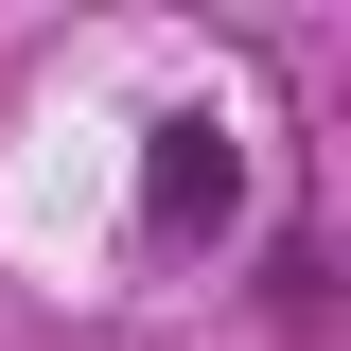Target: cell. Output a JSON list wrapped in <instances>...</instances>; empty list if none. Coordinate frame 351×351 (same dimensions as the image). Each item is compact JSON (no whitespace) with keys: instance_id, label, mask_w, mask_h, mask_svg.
I'll return each instance as SVG.
<instances>
[{"instance_id":"cell-1","label":"cell","mask_w":351,"mask_h":351,"mask_svg":"<svg viewBox=\"0 0 351 351\" xmlns=\"http://www.w3.org/2000/svg\"><path fill=\"white\" fill-rule=\"evenodd\" d=\"M141 193H158V228H228L246 158H228V123H211V106H176V123H158V176H141Z\"/></svg>"}]
</instances>
